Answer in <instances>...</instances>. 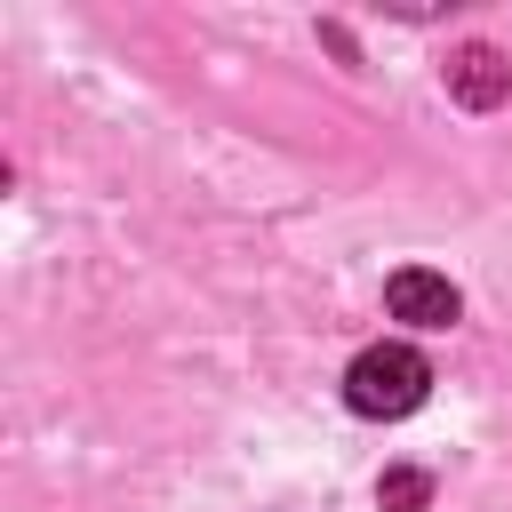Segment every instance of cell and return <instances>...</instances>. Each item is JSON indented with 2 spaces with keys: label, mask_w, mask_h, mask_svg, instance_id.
I'll use <instances>...</instances> for the list:
<instances>
[{
  "label": "cell",
  "mask_w": 512,
  "mask_h": 512,
  "mask_svg": "<svg viewBox=\"0 0 512 512\" xmlns=\"http://www.w3.org/2000/svg\"><path fill=\"white\" fill-rule=\"evenodd\" d=\"M424 392H432V360H424L416 344H368V352L344 368V408H352V416H376V424L416 416Z\"/></svg>",
  "instance_id": "cell-1"
},
{
  "label": "cell",
  "mask_w": 512,
  "mask_h": 512,
  "mask_svg": "<svg viewBox=\"0 0 512 512\" xmlns=\"http://www.w3.org/2000/svg\"><path fill=\"white\" fill-rule=\"evenodd\" d=\"M384 312L408 320V328H448V320L464 312V296H456L448 272H432V264H400V272L384 280Z\"/></svg>",
  "instance_id": "cell-2"
},
{
  "label": "cell",
  "mask_w": 512,
  "mask_h": 512,
  "mask_svg": "<svg viewBox=\"0 0 512 512\" xmlns=\"http://www.w3.org/2000/svg\"><path fill=\"white\" fill-rule=\"evenodd\" d=\"M448 96H456L464 112H496V104L512 96V64H504L488 40H472V48L448 56Z\"/></svg>",
  "instance_id": "cell-3"
},
{
  "label": "cell",
  "mask_w": 512,
  "mask_h": 512,
  "mask_svg": "<svg viewBox=\"0 0 512 512\" xmlns=\"http://www.w3.org/2000/svg\"><path fill=\"white\" fill-rule=\"evenodd\" d=\"M376 504H384V512H424V504H432V472H416V464H392V472L376 480Z\"/></svg>",
  "instance_id": "cell-4"
}]
</instances>
